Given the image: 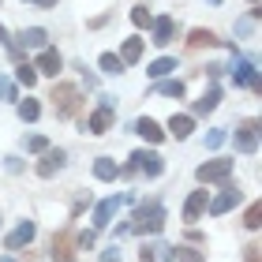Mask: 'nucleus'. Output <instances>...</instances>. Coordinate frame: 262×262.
Wrapping results in <instances>:
<instances>
[{
  "label": "nucleus",
  "instance_id": "29",
  "mask_svg": "<svg viewBox=\"0 0 262 262\" xmlns=\"http://www.w3.org/2000/svg\"><path fill=\"white\" fill-rule=\"evenodd\" d=\"M15 79H19V82H23V86H27V90H30V86H34V82H38V71H34L30 64H19V68H15Z\"/></svg>",
  "mask_w": 262,
  "mask_h": 262
},
{
  "label": "nucleus",
  "instance_id": "42",
  "mask_svg": "<svg viewBox=\"0 0 262 262\" xmlns=\"http://www.w3.org/2000/svg\"><path fill=\"white\" fill-rule=\"evenodd\" d=\"M251 4H258V0H251Z\"/></svg>",
  "mask_w": 262,
  "mask_h": 262
},
{
  "label": "nucleus",
  "instance_id": "38",
  "mask_svg": "<svg viewBox=\"0 0 262 262\" xmlns=\"http://www.w3.org/2000/svg\"><path fill=\"white\" fill-rule=\"evenodd\" d=\"M139 262H154V247H142V251H139Z\"/></svg>",
  "mask_w": 262,
  "mask_h": 262
},
{
  "label": "nucleus",
  "instance_id": "20",
  "mask_svg": "<svg viewBox=\"0 0 262 262\" xmlns=\"http://www.w3.org/2000/svg\"><path fill=\"white\" fill-rule=\"evenodd\" d=\"M187 45H191V49H210V45H221V41H217L213 30H191L187 34Z\"/></svg>",
  "mask_w": 262,
  "mask_h": 262
},
{
  "label": "nucleus",
  "instance_id": "1",
  "mask_svg": "<svg viewBox=\"0 0 262 262\" xmlns=\"http://www.w3.org/2000/svg\"><path fill=\"white\" fill-rule=\"evenodd\" d=\"M165 229V206L161 202H142L131 217V232H161Z\"/></svg>",
  "mask_w": 262,
  "mask_h": 262
},
{
  "label": "nucleus",
  "instance_id": "30",
  "mask_svg": "<svg viewBox=\"0 0 262 262\" xmlns=\"http://www.w3.org/2000/svg\"><path fill=\"white\" fill-rule=\"evenodd\" d=\"M244 225H247V229H258V225H262V202H251V206H247Z\"/></svg>",
  "mask_w": 262,
  "mask_h": 262
},
{
  "label": "nucleus",
  "instance_id": "34",
  "mask_svg": "<svg viewBox=\"0 0 262 262\" xmlns=\"http://www.w3.org/2000/svg\"><path fill=\"white\" fill-rule=\"evenodd\" d=\"M251 30H255V15H247V19H240V23H236V34H240V38H247Z\"/></svg>",
  "mask_w": 262,
  "mask_h": 262
},
{
  "label": "nucleus",
  "instance_id": "14",
  "mask_svg": "<svg viewBox=\"0 0 262 262\" xmlns=\"http://www.w3.org/2000/svg\"><path fill=\"white\" fill-rule=\"evenodd\" d=\"M195 131V116H187V113H172V120H169V135L172 139H187Z\"/></svg>",
  "mask_w": 262,
  "mask_h": 262
},
{
  "label": "nucleus",
  "instance_id": "23",
  "mask_svg": "<svg viewBox=\"0 0 262 262\" xmlns=\"http://www.w3.org/2000/svg\"><path fill=\"white\" fill-rule=\"evenodd\" d=\"M169 71H176V56H161V60H154V64L146 68V75H150V79H165Z\"/></svg>",
  "mask_w": 262,
  "mask_h": 262
},
{
  "label": "nucleus",
  "instance_id": "6",
  "mask_svg": "<svg viewBox=\"0 0 262 262\" xmlns=\"http://www.w3.org/2000/svg\"><path fill=\"white\" fill-rule=\"evenodd\" d=\"M236 150L240 154H255L258 150V120L255 116H247V120L236 127Z\"/></svg>",
  "mask_w": 262,
  "mask_h": 262
},
{
  "label": "nucleus",
  "instance_id": "26",
  "mask_svg": "<svg viewBox=\"0 0 262 262\" xmlns=\"http://www.w3.org/2000/svg\"><path fill=\"white\" fill-rule=\"evenodd\" d=\"M101 71H105V75H120V71H124V60H120V56H116V53H101Z\"/></svg>",
  "mask_w": 262,
  "mask_h": 262
},
{
  "label": "nucleus",
  "instance_id": "13",
  "mask_svg": "<svg viewBox=\"0 0 262 262\" xmlns=\"http://www.w3.org/2000/svg\"><path fill=\"white\" fill-rule=\"evenodd\" d=\"M221 105V86H210L206 94H202V98L191 105V116H206V113H213Z\"/></svg>",
  "mask_w": 262,
  "mask_h": 262
},
{
  "label": "nucleus",
  "instance_id": "10",
  "mask_svg": "<svg viewBox=\"0 0 262 262\" xmlns=\"http://www.w3.org/2000/svg\"><path fill=\"white\" fill-rule=\"evenodd\" d=\"M45 41H49V34H45L41 27H30V30L15 34V45H23V49H45Z\"/></svg>",
  "mask_w": 262,
  "mask_h": 262
},
{
  "label": "nucleus",
  "instance_id": "4",
  "mask_svg": "<svg viewBox=\"0 0 262 262\" xmlns=\"http://www.w3.org/2000/svg\"><path fill=\"white\" fill-rule=\"evenodd\" d=\"M232 79H236V86H251V90H262V82H258V71H255V60H247V56L236 53V60H232Z\"/></svg>",
  "mask_w": 262,
  "mask_h": 262
},
{
  "label": "nucleus",
  "instance_id": "11",
  "mask_svg": "<svg viewBox=\"0 0 262 262\" xmlns=\"http://www.w3.org/2000/svg\"><path fill=\"white\" fill-rule=\"evenodd\" d=\"M150 27H154V45H169L172 34H176V19L172 15H161V19H154Z\"/></svg>",
  "mask_w": 262,
  "mask_h": 262
},
{
  "label": "nucleus",
  "instance_id": "12",
  "mask_svg": "<svg viewBox=\"0 0 262 262\" xmlns=\"http://www.w3.org/2000/svg\"><path fill=\"white\" fill-rule=\"evenodd\" d=\"M34 232H38V229H34V221H19V229L4 240V244H8V251H19V247H27V244L34 240Z\"/></svg>",
  "mask_w": 262,
  "mask_h": 262
},
{
  "label": "nucleus",
  "instance_id": "43",
  "mask_svg": "<svg viewBox=\"0 0 262 262\" xmlns=\"http://www.w3.org/2000/svg\"><path fill=\"white\" fill-rule=\"evenodd\" d=\"M113 262H120V258H113Z\"/></svg>",
  "mask_w": 262,
  "mask_h": 262
},
{
  "label": "nucleus",
  "instance_id": "22",
  "mask_svg": "<svg viewBox=\"0 0 262 262\" xmlns=\"http://www.w3.org/2000/svg\"><path fill=\"white\" fill-rule=\"evenodd\" d=\"M94 176H98V180H116L120 169H116L113 158H98V161H94Z\"/></svg>",
  "mask_w": 262,
  "mask_h": 262
},
{
  "label": "nucleus",
  "instance_id": "39",
  "mask_svg": "<svg viewBox=\"0 0 262 262\" xmlns=\"http://www.w3.org/2000/svg\"><path fill=\"white\" fill-rule=\"evenodd\" d=\"M23 4H41V8H56V0H23Z\"/></svg>",
  "mask_w": 262,
  "mask_h": 262
},
{
  "label": "nucleus",
  "instance_id": "21",
  "mask_svg": "<svg viewBox=\"0 0 262 262\" xmlns=\"http://www.w3.org/2000/svg\"><path fill=\"white\" fill-rule=\"evenodd\" d=\"M139 56H142V38H127V41H124V49H120L124 68H127V64H139Z\"/></svg>",
  "mask_w": 262,
  "mask_h": 262
},
{
  "label": "nucleus",
  "instance_id": "7",
  "mask_svg": "<svg viewBox=\"0 0 262 262\" xmlns=\"http://www.w3.org/2000/svg\"><path fill=\"white\" fill-rule=\"evenodd\" d=\"M240 199H244V195H240V187H232L229 180H225L221 195H217V199H210L206 206H210V213H213V217H221V213H229V210H232V206H236Z\"/></svg>",
  "mask_w": 262,
  "mask_h": 262
},
{
  "label": "nucleus",
  "instance_id": "27",
  "mask_svg": "<svg viewBox=\"0 0 262 262\" xmlns=\"http://www.w3.org/2000/svg\"><path fill=\"white\" fill-rule=\"evenodd\" d=\"M172 262H202V251H195V247H172Z\"/></svg>",
  "mask_w": 262,
  "mask_h": 262
},
{
  "label": "nucleus",
  "instance_id": "41",
  "mask_svg": "<svg viewBox=\"0 0 262 262\" xmlns=\"http://www.w3.org/2000/svg\"><path fill=\"white\" fill-rule=\"evenodd\" d=\"M210 4H221V0H210Z\"/></svg>",
  "mask_w": 262,
  "mask_h": 262
},
{
  "label": "nucleus",
  "instance_id": "18",
  "mask_svg": "<svg viewBox=\"0 0 262 262\" xmlns=\"http://www.w3.org/2000/svg\"><path fill=\"white\" fill-rule=\"evenodd\" d=\"M202 210H206V191H191L184 202V221H199Z\"/></svg>",
  "mask_w": 262,
  "mask_h": 262
},
{
  "label": "nucleus",
  "instance_id": "24",
  "mask_svg": "<svg viewBox=\"0 0 262 262\" xmlns=\"http://www.w3.org/2000/svg\"><path fill=\"white\" fill-rule=\"evenodd\" d=\"M38 116H41V105L34 101V98L19 101V120H23V124H34V120H38Z\"/></svg>",
  "mask_w": 262,
  "mask_h": 262
},
{
  "label": "nucleus",
  "instance_id": "40",
  "mask_svg": "<svg viewBox=\"0 0 262 262\" xmlns=\"http://www.w3.org/2000/svg\"><path fill=\"white\" fill-rule=\"evenodd\" d=\"M0 262H15V258H0Z\"/></svg>",
  "mask_w": 262,
  "mask_h": 262
},
{
  "label": "nucleus",
  "instance_id": "25",
  "mask_svg": "<svg viewBox=\"0 0 262 262\" xmlns=\"http://www.w3.org/2000/svg\"><path fill=\"white\" fill-rule=\"evenodd\" d=\"M154 90L165 94V98H184V82H180V79H161Z\"/></svg>",
  "mask_w": 262,
  "mask_h": 262
},
{
  "label": "nucleus",
  "instance_id": "8",
  "mask_svg": "<svg viewBox=\"0 0 262 262\" xmlns=\"http://www.w3.org/2000/svg\"><path fill=\"white\" fill-rule=\"evenodd\" d=\"M64 161H68V154L56 150V146H49V150L41 154V161H38V176H41V180H49V176H56V172L64 169Z\"/></svg>",
  "mask_w": 262,
  "mask_h": 262
},
{
  "label": "nucleus",
  "instance_id": "32",
  "mask_svg": "<svg viewBox=\"0 0 262 262\" xmlns=\"http://www.w3.org/2000/svg\"><path fill=\"white\" fill-rule=\"evenodd\" d=\"M0 101H19V90H15V82L0 75Z\"/></svg>",
  "mask_w": 262,
  "mask_h": 262
},
{
  "label": "nucleus",
  "instance_id": "2",
  "mask_svg": "<svg viewBox=\"0 0 262 262\" xmlns=\"http://www.w3.org/2000/svg\"><path fill=\"white\" fill-rule=\"evenodd\" d=\"M53 109H56V116H75L79 113V90L75 86H71V82H56V86H53Z\"/></svg>",
  "mask_w": 262,
  "mask_h": 262
},
{
  "label": "nucleus",
  "instance_id": "36",
  "mask_svg": "<svg viewBox=\"0 0 262 262\" xmlns=\"http://www.w3.org/2000/svg\"><path fill=\"white\" fill-rule=\"evenodd\" d=\"M8 161V172H23V161L19 158H4Z\"/></svg>",
  "mask_w": 262,
  "mask_h": 262
},
{
  "label": "nucleus",
  "instance_id": "35",
  "mask_svg": "<svg viewBox=\"0 0 262 262\" xmlns=\"http://www.w3.org/2000/svg\"><path fill=\"white\" fill-rule=\"evenodd\" d=\"M258 251H262L258 244H247V247H244V262H258Z\"/></svg>",
  "mask_w": 262,
  "mask_h": 262
},
{
  "label": "nucleus",
  "instance_id": "17",
  "mask_svg": "<svg viewBox=\"0 0 262 262\" xmlns=\"http://www.w3.org/2000/svg\"><path fill=\"white\" fill-rule=\"evenodd\" d=\"M53 262H75V251H71V232L53 236Z\"/></svg>",
  "mask_w": 262,
  "mask_h": 262
},
{
  "label": "nucleus",
  "instance_id": "44",
  "mask_svg": "<svg viewBox=\"0 0 262 262\" xmlns=\"http://www.w3.org/2000/svg\"><path fill=\"white\" fill-rule=\"evenodd\" d=\"M0 4H4V0H0Z\"/></svg>",
  "mask_w": 262,
  "mask_h": 262
},
{
  "label": "nucleus",
  "instance_id": "28",
  "mask_svg": "<svg viewBox=\"0 0 262 262\" xmlns=\"http://www.w3.org/2000/svg\"><path fill=\"white\" fill-rule=\"evenodd\" d=\"M131 23H135V27H150V23H154L150 8L146 4H135V8H131Z\"/></svg>",
  "mask_w": 262,
  "mask_h": 262
},
{
  "label": "nucleus",
  "instance_id": "19",
  "mask_svg": "<svg viewBox=\"0 0 262 262\" xmlns=\"http://www.w3.org/2000/svg\"><path fill=\"white\" fill-rule=\"evenodd\" d=\"M135 131H139V135L146 139V142H161V139H165L161 124H158V120H150V116H142V120L135 124Z\"/></svg>",
  "mask_w": 262,
  "mask_h": 262
},
{
  "label": "nucleus",
  "instance_id": "5",
  "mask_svg": "<svg viewBox=\"0 0 262 262\" xmlns=\"http://www.w3.org/2000/svg\"><path fill=\"white\" fill-rule=\"evenodd\" d=\"M131 161H135L131 169L146 172L150 180H154V176H161V172H165V158H161V154H154V150H135V154H131Z\"/></svg>",
  "mask_w": 262,
  "mask_h": 262
},
{
  "label": "nucleus",
  "instance_id": "3",
  "mask_svg": "<svg viewBox=\"0 0 262 262\" xmlns=\"http://www.w3.org/2000/svg\"><path fill=\"white\" fill-rule=\"evenodd\" d=\"M195 176H199V184H225L232 176V161L229 158H213L206 165H199Z\"/></svg>",
  "mask_w": 262,
  "mask_h": 262
},
{
  "label": "nucleus",
  "instance_id": "33",
  "mask_svg": "<svg viewBox=\"0 0 262 262\" xmlns=\"http://www.w3.org/2000/svg\"><path fill=\"white\" fill-rule=\"evenodd\" d=\"M27 150L30 154H45V150H49V139H45V135H30L27 139Z\"/></svg>",
  "mask_w": 262,
  "mask_h": 262
},
{
  "label": "nucleus",
  "instance_id": "37",
  "mask_svg": "<svg viewBox=\"0 0 262 262\" xmlns=\"http://www.w3.org/2000/svg\"><path fill=\"white\" fill-rule=\"evenodd\" d=\"M79 247H94V232H79Z\"/></svg>",
  "mask_w": 262,
  "mask_h": 262
},
{
  "label": "nucleus",
  "instance_id": "16",
  "mask_svg": "<svg viewBox=\"0 0 262 262\" xmlns=\"http://www.w3.org/2000/svg\"><path fill=\"white\" fill-rule=\"evenodd\" d=\"M116 210H120V199H116V195H113V199H105L101 206L94 210V229H105V225L116 217Z\"/></svg>",
  "mask_w": 262,
  "mask_h": 262
},
{
  "label": "nucleus",
  "instance_id": "9",
  "mask_svg": "<svg viewBox=\"0 0 262 262\" xmlns=\"http://www.w3.org/2000/svg\"><path fill=\"white\" fill-rule=\"evenodd\" d=\"M113 120H116V113H113L109 98H105V105H101V109H94V113H90V120H86V131H90V135H105V131L113 127Z\"/></svg>",
  "mask_w": 262,
  "mask_h": 262
},
{
  "label": "nucleus",
  "instance_id": "15",
  "mask_svg": "<svg viewBox=\"0 0 262 262\" xmlns=\"http://www.w3.org/2000/svg\"><path fill=\"white\" fill-rule=\"evenodd\" d=\"M64 68V60H60V53L56 49H41V56H38V68L34 71H41V75H53L56 79V71Z\"/></svg>",
  "mask_w": 262,
  "mask_h": 262
},
{
  "label": "nucleus",
  "instance_id": "31",
  "mask_svg": "<svg viewBox=\"0 0 262 262\" xmlns=\"http://www.w3.org/2000/svg\"><path fill=\"white\" fill-rule=\"evenodd\" d=\"M225 139H229V131H225V127H210L206 131V150H217Z\"/></svg>",
  "mask_w": 262,
  "mask_h": 262
}]
</instances>
